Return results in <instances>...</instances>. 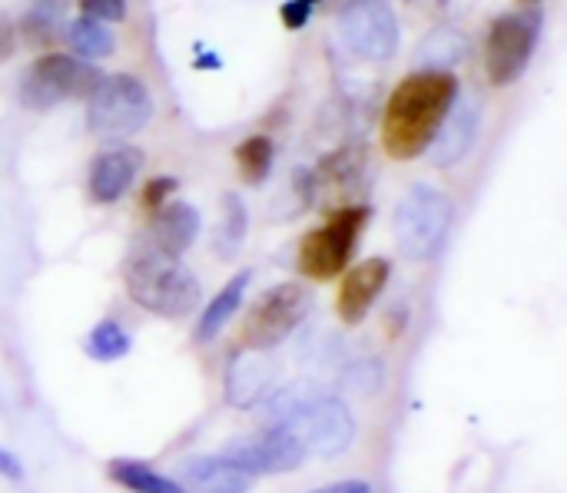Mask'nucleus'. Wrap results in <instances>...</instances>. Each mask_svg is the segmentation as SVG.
I'll use <instances>...</instances> for the list:
<instances>
[{
	"label": "nucleus",
	"instance_id": "f257e3e1",
	"mask_svg": "<svg viewBox=\"0 0 567 493\" xmlns=\"http://www.w3.org/2000/svg\"><path fill=\"white\" fill-rule=\"evenodd\" d=\"M458 99V80L449 70H415L389 96L382 113V146L405 162L432 149L445 116Z\"/></svg>",
	"mask_w": 567,
	"mask_h": 493
},
{
	"label": "nucleus",
	"instance_id": "f03ea898",
	"mask_svg": "<svg viewBox=\"0 0 567 493\" xmlns=\"http://www.w3.org/2000/svg\"><path fill=\"white\" fill-rule=\"evenodd\" d=\"M123 285H126V295L143 312L166 318V322L189 318L203 305V285L183 265V259L163 255L146 239L133 242L123 262Z\"/></svg>",
	"mask_w": 567,
	"mask_h": 493
},
{
	"label": "nucleus",
	"instance_id": "7ed1b4c3",
	"mask_svg": "<svg viewBox=\"0 0 567 493\" xmlns=\"http://www.w3.org/2000/svg\"><path fill=\"white\" fill-rule=\"evenodd\" d=\"M369 219H372V209L362 206V202L336 206L319 229H312V232L302 235L299 255H296L299 272L306 279H312V282H332V279H339L349 269V262H352V255L359 249V239H362V232L369 225Z\"/></svg>",
	"mask_w": 567,
	"mask_h": 493
},
{
	"label": "nucleus",
	"instance_id": "20e7f679",
	"mask_svg": "<svg viewBox=\"0 0 567 493\" xmlns=\"http://www.w3.org/2000/svg\"><path fill=\"white\" fill-rule=\"evenodd\" d=\"M153 119V93L133 73H113L86 96V129L103 143H123Z\"/></svg>",
	"mask_w": 567,
	"mask_h": 493
},
{
	"label": "nucleus",
	"instance_id": "39448f33",
	"mask_svg": "<svg viewBox=\"0 0 567 493\" xmlns=\"http://www.w3.org/2000/svg\"><path fill=\"white\" fill-rule=\"evenodd\" d=\"M452 219H455L452 199L429 182H415L395 206V219H392V235L399 252L412 262L435 259L449 239Z\"/></svg>",
	"mask_w": 567,
	"mask_h": 493
},
{
	"label": "nucleus",
	"instance_id": "423d86ee",
	"mask_svg": "<svg viewBox=\"0 0 567 493\" xmlns=\"http://www.w3.org/2000/svg\"><path fill=\"white\" fill-rule=\"evenodd\" d=\"M100 80H103V73L90 60L53 50V53H40L23 70L17 99L30 113H47V109L60 106L63 99H86Z\"/></svg>",
	"mask_w": 567,
	"mask_h": 493
},
{
	"label": "nucleus",
	"instance_id": "0eeeda50",
	"mask_svg": "<svg viewBox=\"0 0 567 493\" xmlns=\"http://www.w3.org/2000/svg\"><path fill=\"white\" fill-rule=\"evenodd\" d=\"M312 312V292L302 282H279L266 289L246 312L239 342L249 352L279 348Z\"/></svg>",
	"mask_w": 567,
	"mask_h": 493
},
{
	"label": "nucleus",
	"instance_id": "6e6552de",
	"mask_svg": "<svg viewBox=\"0 0 567 493\" xmlns=\"http://www.w3.org/2000/svg\"><path fill=\"white\" fill-rule=\"evenodd\" d=\"M276 428H289L316 458H342L359 438L352 408L336 395H306Z\"/></svg>",
	"mask_w": 567,
	"mask_h": 493
},
{
	"label": "nucleus",
	"instance_id": "1a4fd4ad",
	"mask_svg": "<svg viewBox=\"0 0 567 493\" xmlns=\"http://www.w3.org/2000/svg\"><path fill=\"white\" fill-rule=\"evenodd\" d=\"M542 23L545 20L535 7L502 13L492 23V30L485 36V73H488L492 86H508L528 70L532 53L542 36Z\"/></svg>",
	"mask_w": 567,
	"mask_h": 493
},
{
	"label": "nucleus",
	"instance_id": "9d476101",
	"mask_svg": "<svg viewBox=\"0 0 567 493\" xmlns=\"http://www.w3.org/2000/svg\"><path fill=\"white\" fill-rule=\"evenodd\" d=\"M339 33L346 46L372 63H385L399 53V20L385 0H349L339 13Z\"/></svg>",
	"mask_w": 567,
	"mask_h": 493
},
{
	"label": "nucleus",
	"instance_id": "9b49d317",
	"mask_svg": "<svg viewBox=\"0 0 567 493\" xmlns=\"http://www.w3.org/2000/svg\"><path fill=\"white\" fill-rule=\"evenodd\" d=\"M223 454L243 468L246 474L259 478H279V474H292L306 464L309 451L306 444L289 431V428H262L259 434L229 441L223 448Z\"/></svg>",
	"mask_w": 567,
	"mask_h": 493
},
{
	"label": "nucleus",
	"instance_id": "f8f14e48",
	"mask_svg": "<svg viewBox=\"0 0 567 493\" xmlns=\"http://www.w3.org/2000/svg\"><path fill=\"white\" fill-rule=\"evenodd\" d=\"M143 169V153L133 149V146H110V149H100L86 169V196L90 202L96 206H113L120 202L136 176Z\"/></svg>",
	"mask_w": 567,
	"mask_h": 493
},
{
	"label": "nucleus",
	"instance_id": "ddd939ff",
	"mask_svg": "<svg viewBox=\"0 0 567 493\" xmlns=\"http://www.w3.org/2000/svg\"><path fill=\"white\" fill-rule=\"evenodd\" d=\"M276 391V365L266 358V352H249L243 348L233 355L226 378H223V398L236 411H252L259 408L269 395Z\"/></svg>",
	"mask_w": 567,
	"mask_h": 493
},
{
	"label": "nucleus",
	"instance_id": "4468645a",
	"mask_svg": "<svg viewBox=\"0 0 567 493\" xmlns=\"http://www.w3.org/2000/svg\"><path fill=\"white\" fill-rule=\"evenodd\" d=\"M392 279V262L382 255H372L352 269H346V279L339 285L336 295V312L346 325H362L365 315L372 312V305L379 302V295L385 292Z\"/></svg>",
	"mask_w": 567,
	"mask_h": 493
},
{
	"label": "nucleus",
	"instance_id": "2eb2a0df",
	"mask_svg": "<svg viewBox=\"0 0 567 493\" xmlns=\"http://www.w3.org/2000/svg\"><path fill=\"white\" fill-rule=\"evenodd\" d=\"M203 232V216L196 206L189 202H166L163 209L153 212L146 232L140 239H146L153 249H159L163 255H173V259H183L193 242L199 239Z\"/></svg>",
	"mask_w": 567,
	"mask_h": 493
},
{
	"label": "nucleus",
	"instance_id": "dca6fc26",
	"mask_svg": "<svg viewBox=\"0 0 567 493\" xmlns=\"http://www.w3.org/2000/svg\"><path fill=\"white\" fill-rule=\"evenodd\" d=\"M176 481L189 493H249L256 478L236 468L226 454H196L179 461Z\"/></svg>",
	"mask_w": 567,
	"mask_h": 493
},
{
	"label": "nucleus",
	"instance_id": "f3484780",
	"mask_svg": "<svg viewBox=\"0 0 567 493\" xmlns=\"http://www.w3.org/2000/svg\"><path fill=\"white\" fill-rule=\"evenodd\" d=\"M249 285H252V269H243L213 295L209 305H203V312L196 318V328H193V342L196 345H213L226 332V325L239 315Z\"/></svg>",
	"mask_w": 567,
	"mask_h": 493
},
{
	"label": "nucleus",
	"instance_id": "a211bd4d",
	"mask_svg": "<svg viewBox=\"0 0 567 493\" xmlns=\"http://www.w3.org/2000/svg\"><path fill=\"white\" fill-rule=\"evenodd\" d=\"M475 136H478V109L472 103H458L452 106V113L445 116L435 143H432V162L439 169H449L455 162H462L472 146H475Z\"/></svg>",
	"mask_w": 567,
	"mask_h": 493
},
{
	"label": "nucleus",
	"instance_id": "6ab92c4d",
	"mask_svg": "<svg viewBox=\"0 0 567 493\" xmlns=\"http://www.w3.org/2000/svg\"><path fill=\"white\" fill-rule=\"evenodd\" d=\"M362 169H365V153H362V149H355V146H346V149H339V153L326 156V159L319 162V169L312 172L316 196H319V192L336 196V199L349 196V192L359 186Z\"/></svg>",
	"mask_w": 567,
	"mask_h": 493
},
{
	"label": "nucleus",
	"instance_id": "aec40b11",
	"mask_svg": "<svg viewBox=\"0 0 567 493\" xmlns=\"http://www.w3.org/2000/svg\"><path fill=\"white\" fill-rule=\"evenodd\" d=\"M106 478L126 493H189L176 478L156 471L146 461H136V458H113V461H106Z\"/></svg>",
	"mask_w": 567,
	"mask_h": 493
},
{
	"label": "nucleus",
	"instance_id": "412c9836",
	"mask_svg": "<svg viewBox=\"0 0 567 493\" xmlns=\"http://www.w3.org/2000/svg\"><path fill=\"white\" fill-rule=\"evenodd\" d=\"M63 43L73 56L80 60H103L116 50V36L113 30L103 23V20H93V17H76L63 27Z\"/></svg>",
	"mask_w": 567,
	"mask_h": 493
},
{
	"label": "nucleus",
	"instance_id": "4be33fe9",
	"mask_svg": "<svg viewBox=\"0 0 567 493\" xmlns=\"http://www.w3.org/2000/svg\"><path fill=\"white\" fill-rule=\"evenodd\" d=\"M83 352H86V358H93L100 365H113V361H123L133 352V338H130V332L116 318H100L86 332Z\"/></svg>",
	"mask_w": 567,
	"mask_h": 493
},
{
	"label": "nucleus",
	"instance_id": "5701e85b",
	"mask_svg": "<svg viewBox=\"0 0 567 493\" xmlns=\"http://www.w3.org/2000/svg\"><path fill=\"white\" fill-rule=\"evenodd\" d=\"M468 50V40L452 30V27H435L415 53V66L419 70H449L452 63H458Z\"/></svg>",
	"mask_w": 567,
	"mask_h": 493
},
{
	"label": "nucleus",
	"instance_id": "b1692460",
	"mask_svg": "<svg viewBox=\"0 0 567 493\" xmlns=\"http://www.w3.org/2000/svg\"><path fill=\"white\" fill-rule=\"evenodd\" d=\"M233 159H236V169L246 186H262L276 162V143L266 133H252L236 146Z\"/></svg>",
	"mask_w": 567,
	"mask_h": 493
},
{
	"label": "nucleus",
	"instance_id": "393cba45",
	"mask_svg": "<svg viewBox=\"0 0 567 493\" xmlns=\"http://www.w3.org/2000/svg\"><path fill=\"white\" fill-rule=\"evenodd\" d=\"M246 232H249L246 202H243L236 192H226V196H223V219H219V229H216V239H213L219 259H233V255L243 249Z\"/></svg>",
	"mask_w": 567,
	"mask_h": 493
},
{
	"label": "nucleus",
	"instance_id": "a878e982",
	"mask_svg": "<svg viewBox=\"0 0 567 493\" xmlns=\"http://www.w3.org/2000/svg\"><path fill=\"white\" fill-rule=\"evenodd\" d=\"M17 36L33 50V53H53L56 43H63V27L60 20H50V17H40V13H23L20 23H17Z\"/></svg>",
	"mask_w": 567,
	"mask_h": 493
},
{
	"label": "nucleus",
	"instance_id": "bb28decb",
	"mask_svg": "<svg viewBox=\"0 0 567 493\" xmlns=\"http://www.w3.org/2000/svg\"><path fill=\"white\" fill-rule=\"evenodd\" d=\"M176 189H179V179H176V176H153V179L143 186L140 202H143V209L153 216L156 209H163L166 202H173Z\"/></svg>",
	"mask_w": 567,
	"mask_h": 493
},
{
	"label": "nucleus",
	"instance_id": "cd10ccee",
	"mask_svg": "<svg viewBox=\"0 0 567 493\" xmlns=\"http://www.w3.org/2000/svg\"><path fill=\"white\" fill-rule=\"evenodd\" d=\"M83 17L103 20V23H120L126 17V0H76Z\"/></svg>",
	"mask_w": 567,
	"mask_h": 493
},
{
	"label": "nucleus",
	"instance_id": "c85d7f7f",
	"mask_svg": "<svg viewBox=\"0 0 567 493\" xmlns=\"http://www.w3.org/2000/svg\"><path fill=\"white\" fill-rule=\"evenodd\" d=\"M319 7V0H286L279 7V17H282V27L286 30H302L312 17V10Z\"/></svg>",
	"mask_w": 567,
	"mask_h": 493
},
{
	"label": "nucleus",
	"instance_id": "c756f323",
	"mask_svg": "<svg viewBox=\"0 0 567 493\" xmlns=\"http://www.w3.org/2000/svg\"><path fill=\"white\" fill-rule=\"evenodd\" d=\"M0 481H10V484H20L27 481V464L20 461V454L0 448Z\"/></svg>",
	"mask_w": 567,
	"mask_h": 493
},
{
	"label": "nucleus",
	"instance_id": "7c9ffc66",
	"mask_svg": "<svg viewBox=\"0 0 567 493\" xmlns=\"http://www.w3.org/2000/svg\"><path fill=\"white\" fill-rule=\"evenodd\" d=\"M17 43H20V36H17V23H13L10 17H3V13H0V63H7V60L17 53Z\"/></svg>",
	"mask_w": 567,
	"mask_h": 493
},
{
	"label": "nucleus",
	"instance_id": "2f4dec72",
	"mask_svg": "<svg viewBox=\"0 0 567 493\" xmlns=\"http://www.w3.org/2000/svg\"><path fill=\"white\" fill-rule=\"evenodd\" d=\"M70 3L73 0H33V13H40V17H50V20H63V13L70 10Z\"/></svg>",
	"mask_w": 567,
	"mask_h": 493
},
{
	"label": "nucleus",
	"instance_id": "473e14b6",
	"mask_svg": "<svg viewBox=\"0 0 567 493\" xmlns=\"http://www.w3.org/2000/svg\"><path fill=\"white\" fill-rule=\"evenodd\" d=\"M309 493H372V484L369 481H336V484H326V487H316Z\"/></svg>",
	"mask_w": 567,
	"mask_h": 493
},
{
	"label": "nucleus",
	"instance_id": "72a5a7b5",
	"mask_svg": "<svg viewBox=\"0 0 567 493\" xmlns=\"http://www.w3.org/2000/svg\"><path fill=\"white\" fill-rule=\"evenodd\" d=\"M525 3H538V0H525Z\"/></svg>",
	"mask_w": 567,
	"mask_h": 493
}]
</instances>
